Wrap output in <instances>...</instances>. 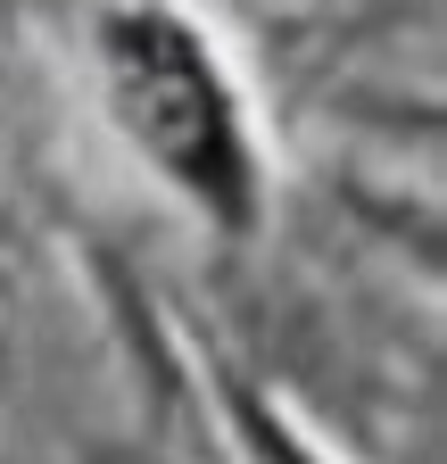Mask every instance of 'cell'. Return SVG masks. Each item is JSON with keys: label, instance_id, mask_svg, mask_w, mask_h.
Masks as SVG:
<instances>
[{"label": "cell", "instance_id": "cell-1", "mask_svg": "<svg viewBox=\"0 0 447 464\" xmlns=\"http://www.w3.org/2000/svg\"><path fill=\"white\" fill-rule=\"evenodd\" d=\"M100 92L133 158L207 224L241 232L257 216V133L199 17H183L175 0H117L100 17Z\"/></svg>", "mask_w": 447, "mask_h": 464}]
</instances>
